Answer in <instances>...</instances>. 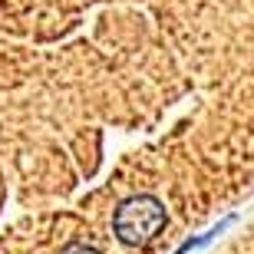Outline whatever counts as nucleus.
<instances>
[{"instance_id": "1", "label": "nucleus", "mask_w": 254, "mask_h": 254, "mask_svg": "<svg viewBox=\"0 0 254 254\" xmlns=\"http://www.w3.org/2000/svg\"><path fill=\"white\" fill-rule=\"evenodd\" d=\"M162 225H165V208H162L159 198H152V195H135L129 201H123L113 218L119 241L132 248L149 245L152 238L162 231Z\"/></svg>"}, {"instance_id": "2", "label": "nucleus", "mask_w": 254, "mask_h": 254, "mask_svg": "<svg viewBox=\"0 0 254 254\" xmlns=\"http://www.w3.org/2000/svg\"><path fill=\"white\" fill-rule=\"evenodd\" d=\"M60 254H99V251H96V248H89V245H79V241H76V245H66Z\"/></svg>"}]
</instances>
